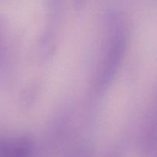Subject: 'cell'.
Returning a JSON list of instances; mask_svg holds the SVG:
<instances>
[{"label":"cell","instance_id":"obj_2","mask_svg":"<svg viewBox=\"0 0 157 157\" xmlns=\"http://www.w3.org/2000/svg\"><path fill=\"white\" fill-rule=\"evenodd\" d=\"M74 1H75V6H76V7L80 9V8H81L84 6L86 0H74Z\"/></svg>","mask_w":157,"mask_h":157},{"label":"cell","instance_id":"obj_1","mask_svg":"<svg viewBox=\"0 0 157 157\" xmlns=\"http://www.w3.org/2000/svg\"><path fill=\"white\" fill-rule=\"evenodd\" d=\"M32 144L25 138H1L0 157H32Z\"/></svg>","mask_w":157,"mask_h":157}]
</instances>
